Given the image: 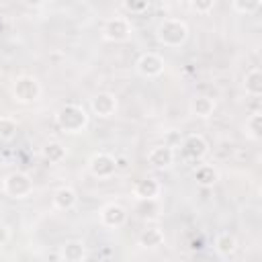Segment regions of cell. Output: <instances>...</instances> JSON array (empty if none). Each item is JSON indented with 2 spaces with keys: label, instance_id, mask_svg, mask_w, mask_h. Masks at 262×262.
<instances>
[{
  "label": "cell",
  "instance_id": "9a60e30c",
  "mask_svg": "<svg viewBox=\"0 0 262 262\" xmlns=\"http://www.w3.org/2000/svg\"><path fill=\"white\" fill-rule=\"evenodd\" d=\"M59 256L63 262H84L86 258V248L80 239H70L61 246L59 250Z\"/></svg>",
  "mask_w": 262,
  "mask_h": 262
},
{
  "label": "cell",
  "instance_id": "8992f818",
  "mask_svg": "<svg viewBox=\"0 0 262 262\" xmlns=\"http://www.w3.org/2000/svg\"><path fill=\"white\" fill-rule=\"evenodd\" d=\"M164 66H166L164 59L158 53H154V51L141 53L137 57V61H135V70L143 78H156V76H160L164 72Z\"/></svg>",
  "mask_w": 262,
  "mask_h": 262
},
{
  "label": "cell",
  "instance_id": "9c48e42d",
  "mask_svg": "<svg viewBox=\"0 0 262 262\" xmlns=\"http://www.w3.org/2000/svg\"><path fill=\"white\" fill-rule=\"evenodd\" d=\"M117 106H119L117 104V98L111 92H98V94H94L90 98V111H92V115L102 117V119L113 117L117 113Z\"/></svg>",
  "mask_w": 262,
  "mask_h": 262
},
{
  "label": "cell",
  "instance_id": "8fae6325",
  "mask_svg": "<svg viewBox=\"0 0 262 262\" xmlns=\"http://www.w3.org/2000/svg\"><path fill=\"white\" fill-rule=\"evenodd\" d=\"M127 217H129L127 209L119 203H108L100 209V223L106 227H121L127 221Z\"/></svg>",
  "mask_w": 262,
  "mask_h": 262
},
{
  "label": "cell",
  "instance_id": "cb8c5ba5",
  "mask_svg": "<svg viewBox=\"0 0 262 262\" xmlns=\"http://www.w3.org/2000/svg\"><path fill=\"white\" fill-rule=\"evenodd\" d=\"M121 6H123L125 10H129L131 14H139V12H143V10L149 8V2H145V0H143V2H123Z\"/></svg>",
  "mask_w": 262,
  "mask_h": 262
},
{
  "label": "cell",
  "instance_id": "52a82bcc",
  "mask_svg": "<svg viewBox=\"0 0 262 262\" xmlns=\"http://www.w3.org/2000/svg\"><path fill=\"white\" fill-rule=\"evenodd\" d=\"M88 168H90V174L100 178V180H106L111 178L115 172H117V166H115V156L111 154H104V151H98L90 158L88 162Z\"/></svg>",
  "mask_w": 262,
  "mask_h": 262
},
{
  "label": "cell",
  "instance_id": "277c9868",
  "mask_svg": "<svg viewBox=\"0 0 262 262\" xmlns=\"http://www.w3.org/2000/svg\"><path fill=\"white\" fill-rule=\"evenodd\" d=\"M2 190L10 199H27L33 192V180L27 172H10L2 180Z\"/></svg>",
  "mask_w": 262,
  "mask_h": 262
},
{
  "label": "cell",
  "instance_id": "7402d4cb",
  "mask_svg": "<svg viewBox=\"0 0 262 262\" xmlns=\"http://www.w3.org/2000/svg\"><path fill=\"white\" fill-rule=\"evenodd\" d=\"M16 131H18V123H16V119L2 115V117H0V139L10 141V139L16 135Z\"/></svg>",
  "mask_w": 262,
  "mask_h": 262
},
{
  "label": "cell",
  "instance_id": "d6986e66",
  "mask_svg": "<svg viewBox=\"0 0 262 262\" xmlns=\"http://www.w3.org/2000/svg\"><path fill=\"white\" fill-rule=\"evenodd\" d=\"M139 244L143 248H160L164 244V231L160 227H145L141 233H139Z\"/></svg>",
  "mask_w": 262,
  "mask_h": 262
},
{
  "label": "cell",
  "instance_id": "6da1fadb",
  "mask_svg": "<svg viewBox=\"0 0 262 262\" xmlns=\"http://www.w3.org/2000/svg\"><path fill=\"white\" fill-rule=\"evenodd\" d=\"M156 39L164 47H180L188 39V25L178 16H166L156 27Z\"/></svg>",
  "mask_w": 262,
  "mask_h": 262
},
{
  "label": "cell",
  "instance_id": "4316f807",
  "mask_svg": "<svg viewBox=\"0 0 262 262\" xmlns=\"http://www.w3.org/2000/svg\"><path fill=\"white\" fill-rule=\"evenodd\" d=\"M6 242H8V229L0 223V246H4Z\"/></svg>",
  "mask_w": 262,
  "mask_h": 262
},
{
  "label": "cell",
  "instance_id": "30bf717a",
  "mask_svg": "<svg viewBox=\"0 0 262 262\" xmlns=\"http://www.w3.org/2000/svg\"><path fill=\"white\" fill-rule=\"evenodd\" d=\"M174 158H176V151L172 145L164 143V145H154L149 151H147V164L156 170H164V168H170L174 164Z\"/></svg>",
  "mask_w": 262,
  "mask_h": 262
},
{
  "label": "cell",
  "instance_id": "ac0fdd59",
  "mask_svg": "<svg viewBox=\"0 0 262 262\" xmlns=\"http://www.w3.org/2000/svg\"><path fill=\"white\" fill-rule=\"evenodd\" d=\"M235 248H237V242H235V237H233L229 231L217 233V237H215V252H217L219 256L227 258V256H231V254L235 252Z\"/></svg>",
  "mask_w": 262,
  "mask_h": 262
},
{
  "label": "cell",
  "instance_id": "5b68a950",
  "mask_svg": "<svg viewBox=\"0 0 262 262\" xmlns=\"http://www.w3.org/2000/svg\"><path fill=\"white\" fill-rule=\"evenodd\" d=\"M133 25L127 16H111L102 27V37L113 43H123L131 37Z\"/></svg>",
  "mask_w": 262,
  "mask_h": 262
},
{
  "label": "cell",
  "instance_id": "7a4b0ae2",
  "mask_svg": "<svg viewBox=\"0 0 262 262\" xmlns=\"http://www.w3.org/2000/svg\"><path fill=\"white\" fill-rule=\"evenodd\" d=\"M55 121L59 125V129L63 133H70V135H76V133H82L86 127H88V113L82 104H76V102H68L63 104L57 115H55Z\"/></svg>",
  "mask_w": 262,
  "mask_h": 262
},
{
  "label": "cell",
  "instance_id": "2e32d148",
  "mask_svg": "<svg viewBox=\"0 0 262 262\" xmlns=\"http://www.w3.org/2000/svg\"><path fill=\"white\" fill-rule=\"evenodd\" d=\"M192 176H194L196 184L203 186V188H211V186L219 180V172H217V168L211 166V164H201V166H196V170H194Z\"/></svg>",
  "mask_w": 262,
  "mask_h": 262
},
{
  "label": "cell",
  "instance_id": "4fadbf2b",
  "mask_svg": "<svg viewBox=\"0 0 262 262\" xmlns=\"http://www.w3.org/2000/svg\"><path fill=\"white\" fill-rule=\"evenodd\" d=\"M78 203V194L72 186H59L53 192V207L57 211H72Z\"/></svg>",
  "mask_w": 262,
  "mask_h": 262
},
{
  "label": "cell",
  "instance_id": "44dd1931",
  "mask_svg": "<svg viewBox=\"0 0 262 262\" xmlns=\"http://www.w3.org/2000/svg\"><path fill=\"white\" fill-rule=\"evenodd\" d=\"M66 147L59 143V141H49V143H45V147H43V158L47 160V162H51V164H59L63 158H66Z\"/></svg>",
  "mask_w": 262,
  "mask_h": 262
},
{
  "label": "cell",
  "instance_id": "d4e9b609",
  "mask_svg": "<svg viewBox=\"0 0 262 262\" xmlns=\"http://www.w3.org/2000/svg\"><path fill=\"white\" fill-rule=\"evenodd\" d=\"M190 8L196 12V14H207L209 10H213L215 8V2L213 0H207V2H190Z\"/></svg>",
  "mask_w": 262,
  "mask_h": 262
},
{
  "label": "cell",
  "instance_id": "603a6c76",
  "mask_svg": "<svg viewBox=\"0 0 262 262\" xmlns=\"http://www.w3.org/2000/svg\"><path fill=\"white\" fill-rule=\"evenodd\" d=\"M260 6H262V2H258V0H254V2L233 0V2H231V8H233L235 12H242V14H254L256 10H260Z\"/></svg>",
  "mask_w": 262,
  "mask_h": 262
},
{
  "label": "cell",
  "instance_id": "5bb4252c",
  "mask_svg": "<svg viewBox=\"0 0 262 262\" xmlns=\"http://www.w3.org/2000/svg\"><path fill=\"white\" fill-rule=\"evenodd\" d=\"M188 108H190V113H192L194 117H199V119H209V117H213V113H215V100H213L211 96L199 94V96H194V98L190 100Z\"/></svg>",
  "mask_w": 262,
  "mask_h": 262
},
{
  "label": "cell",
  "instance_id": "3957f363",
  "mask_svg": "<svg viewBox=\"0 0 262 262\" xmlns=\"http://www.w3.org/2000/svg\"><path fill=\"white\" fill-rule=\"evenodd\" d=\"M12 98L20 104H31L35 102L39 96H41V84L35 76H29V74H23V76H16L14 82H12Z\"/></svg>",
  "mask_w": 262,
  "mask_h": 262
},
{
  "label": "cell",
  "instance_id": "484cf974",
  "mask_svg": "<svg viewBox=\"0 0 262 262\" xmlns=\"http://www.w3.org/2000/svg\"><path fill=\"white\" fill-rule=\"evenodd\" d=\"M115 166H117V170H127L129 168V160L125 156H117L115 158Z\"/></svg>",
  "mask_w": 262,
  "mask_h": 262
},
{
  "label": "cell",
  "instance_id": "ba28073f",
  "mask_svg": "<svg viewBox=\"0 0 262 262\" xmlns=\"http://www.w3.org/2000/svg\"><path fill=\"white\" fill-rule=\"evenodd\" d=\"M182 154H184L186 160L199 162L209 154V143H207V139L203 135L190 133V135H186L182 139Z\"/></svg>",
  "mask_w": 262,
  "mask_h": 262
},
{
  "label": "cell",
  "instance_id": "e0dca14e",
  "mask_svg": "<svg viewBox=\"0 0 262 262\" xmlns=\"http://www.w3.org/2000/svg\"><path fill=\"white\" fill-rule=\"evenodd\" d=\"M244 88H246V94H250L252 98H258L262 94V72L258 68H252L246 78H244Z\"/></svg>",
  "mask_w": 262,
  "mask_h": 262
},
{
  "label": "cell",
  "instance_id": "ffe728a7",
  "mask_svg": "<svg viewBox=\"0 0 262 262\" xmlns=\"http://www.w3.org/2000/svg\"><path fill=\"white\" fill-rule=\"evenodd\" d=\"M244 133L250 137V139H254V141H258L260 137H262V113L260 111H254L248 119H246V125H244Z\"/></svg>",
  "mask_w": 262,
  "mask_h": 262
},
{
  "label": "cell",
  "instance_id": "7c38bea8",
  "mask_svg": "<svg viewBox=\"0 0 262 262\" xmlns=\"http://www.w3.org/2000/svg\"><path fill=\"white\" fill-rule=\"evenodd\" d=\"M162 192V184L156 178H141L133 184V196L137 201H156Z\"/></svg>",
  "mask_w": 262,
  "mask_h": 262
}]
</instances>
